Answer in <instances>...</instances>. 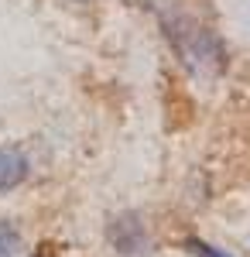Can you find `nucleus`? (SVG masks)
I'll list each match as a JSON object with an SVG mask.
<instances>
[{
    "label": "nucleus",
    "instance_id": "1",
    "mask_svg": "<svg viewBox=\"0 0 250 257\" xmlns=\"http://www.w3.org/2000/svg\"><path fill=\"white\" fill-rule=\"evenodd\" d=\"M158 18H161L165 38L172 41L178 62L195 79H212L226 69V48L216 38V31H209L202 21H195L192 14H182V11H165V7L158 11Z\"/></svg>",
    "mask_w": 250,
    "mask_h": 257
},
{
    "label": "nucleus",
    "instance_id": "4",
    "mask_svg": "<svg viewBox=\"0 0 250 257\" xmlns=\"http://www.w3.org/2000/svg\"><path fill=\"white\" fill-rule=\"evenodd\" d=\"M185 250L192 257H230V254H223V250H216V247H209L206 240H185Z\"/></svg>",
    "mask_w": 250,
    "mask_h": 257
},
{
    "label": "nucleus",
    "instance_id": "3",
    "mask_svg": "<svg viewBox=\"0 0 250 257\" xmlns=\"http://www.w3.org/2000/svg\"><path fill=\"white\" fill-rule=\"evenodd\" d=\"M21 247V233L14 223H7V219H0V257H14Z\"/></svg>",
    "mask_w": 250,
    "mask_h": 257
},
{
    "label": "nucleus",
    "instance_id": "5",
    "mask_svg": "<svg viewBox=\"0 0 250 257\" xmlns=\"http://www.w3.org/2000/svg\"><path fill=\"white\" fill-rule=\"evenodd\" d=\"M28 257H55V243H41L35 254H28Z\"/></svg>",
    "mask_w": 250,
    "mask_h": 257
},
{
    "label": "nucleus",
    "instance_id": "2",
    "mask_svg": "<svg viewBox=\"0 0 250 257\" xmlns=\"http://www.w3.org/2000/svg\"><path fill=\"white\" fill-rule=\"evenodd\" d=\"M24 178H28V158H24V151L11 148V144H0V192L18 189Z\"/></svg>",
    "mask_w": 250,
    "mask_h": 257
}]
</instances>
